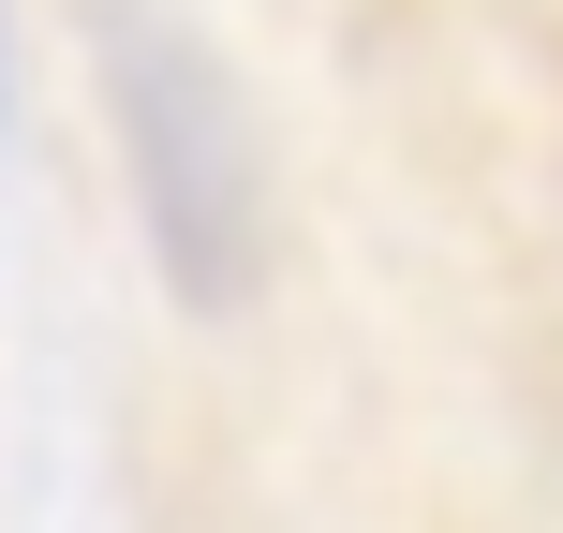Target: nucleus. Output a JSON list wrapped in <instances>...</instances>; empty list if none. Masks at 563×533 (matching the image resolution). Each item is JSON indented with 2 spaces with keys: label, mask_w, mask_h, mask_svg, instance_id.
I'll list each match as a JSON object with an SVG mask.
<instances>
[{
  "label": "nucleus",
  "mask_w": 563,
  "mask_h": 533,
  "mask_svg": "<svg viewBox=\"0 0 563 533\" xmlns=\"http://www.w3.org/2000/svg\"><path fill=\"white\" fill-rule=\"evenodd\" d=\"M119 148H134V208L148 253H164L178 297L223 311L253 281V134H238V89L208 75V45L178 30H119Z\"/></svg>",
  "instance_id": "nucleus-1"
},
{
  "label": "nucleus",
  "mask_w": 563,
  "mask_h": 533,
  "mask_svg": "<svg viewBox=\"0 0 563 533\" xmlns=\"http://www.w3.org/2000/svg\"><path fill=\"white\" fill-rule=\"evenodd\" d=\"M0 148H15V0H0Z\"/></svg>",
  "instance_id": "nucleus-2"
}]
</instances>
